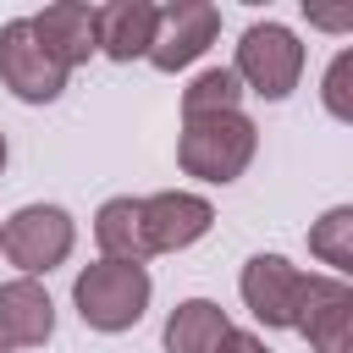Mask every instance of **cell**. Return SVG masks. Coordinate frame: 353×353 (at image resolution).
Here are the masks:
<instances>
[{
  "label": "cell",
  "mask_w": 353,
  "mask_h": 353,
  "mask_svg": "<svg viewBox=\"0 0 353 353\" xmlns=\"http://www.w3.org/2000/svg\"><path fill=\"white\" fill-rule=\"evenodd\" d=\"M149 298H154V276H149V265L94 259V265H83L77 281H72V309H77V320H83L88 331H99V336H121V331H132V325L143 320Z\"/></svg>",
  "instance_id": "1"
},
{
  "label": "cell",
  "mask_w": 353,
  "mask_h": 353,
  "mask_svg": "<svg viewBox=\"0 0 353 353\" xmlns=\"http://www.w3.org/2000/svg\"><path fill=\"white\" fill-rule=\"evenodd\" d=\"M254 154H259V127L243 110L182 121V132H176V165H182V176L210 182V188H232L254 165Z\"/></svg>",
  "instance_id": "2"
},
{
  "label": "cell",
  "mask_w": 353,
  "mask_h": 353,
  "mask_svg": "<svg viewBox=\"0 0 353 353\" xmlns=\"http://www.w3.org/2000/svg\"><path fill=\"white\" fill-rule=\"evenodd\" d=\"M303 39L287 28V22H276V17H265V22H248L243 28V39H237V55H232V77L243 83V94H259V99H270V105H281V99H292V88L303 83Z\"/></svg>",
  "instance_id": "3"
},
{
  "label": "cell",
  "mask_w": 353,
  "mask_h": 353,
  "mask_svg": "<svg viewBox=\"0 0 353 353\" xmlns=\"http://www.w3.org/2000/svg\"><path fill=\"white\" fill-rule=\"evenodd\" d=\"M77 248V221L61 204H22L0 221V254L17 265V276H50Z\"/></svg>",
  "instance_id": "4"
},
{
  "label": "cell",
  "mask_w": 353,
  "mask_h": 353,
  "mask_svg": "<svg viewBox=\"0 0 353 353\" xmlns=\"http://www.w3.org/2000/svg\"><path fill=\"white\" fill-rule=\"evenodd\" d=\"M66 77L72 72L33 39L28 17H17V22L0 28V88H11V99H22V105H55L66 94Z\"/></svg>",
  "instance_id": "5"
},
{
  "label": "cell",
  "mask_w": 353,
  "mask_h": 353,
  "mask_svg": "<svg viewBox=\"0 0 353 353\" xmlns=\"http://www.w3.org/2000/svg\"><path fill=\"white\" fill-rule=\"evenodd\" d=\"M303 276H309V270H298L287 254H254V259H243V270H237V298H243V309H248L265 331H292Z\"/></svg>",
  "instance_id": "6"
},
{
  "label": "cell",
  "mask_w": 353,
  "mask_h": 353,
  "mask_svg": "<svg viewBox=\"0 0 353 353\" xmlns=\"http://www.w3.org/2000/svg\"><path fill=\"white\" fill-rule=\"evenodd\" d=\"M292 331L309 342V353H347L353 347V287L342 276H303Z\"/></svg>",
  "instance_id": "7"
},
{
  "label": "cell",
  "mask_w": 353,
  "mask_h": 353,
  "mask_svg": "<svg viewBox=\"0 0 353 353\" xmlns=\"http://www.w3.org/2000/svg\"><path fill=\"white\" fill-rule=\"evenodd\" d=\"M215 33H221V6H210V0H171V6H160L149 66L154 72H188L215 44Z\"/></svg>",
  "instance_id": "8"
},
{
  "label": "cell",
  "mask_w": 353,
  "mask_h": 353,
  "mask_svg": "<svg viewBox=\"0 0 353 353\" xmlns=\"http://www.w3.org/2000/svg\"><path fill=\"white\" fill-rule=\"evenodd\" d=\"M143 204V237H149V254H182L193 248L199 237H210L215 226V204L193 188H160Z\"/></svg>",
  "instance_id": "9"
},
{
  "label": "cell",
  "mask_w": 353,
  "mask_h": 353,
  "mask_svg": "<svg viewBox=\"0 0 353 353\" xmlns=\"http://www.w3.org/2000/svg\"><path fill=\"white\" fill-rule=\"evenodd\" d=\"M154 22H160V6H154V0H105V6H94V39H99V55L116 61V66L149 61Z\"/></svg>",
  "instance_id": "10"
},
{
  "label": "cell",
  "mask_w": 353,
  "mask_h": 353,
  "mask_svg": "<svg viewBox=\"0 0 353 353\" xmlns=\"http://www.w3.org/2000/svg\"><path fill=\"white\" fill-rule=\"evenodd\" d=\"M55 336V298L33 276L0 281V342L6 347H44Z\"/></svg>",
  "instance_id": "11"
},
{
  "label": "cell",
  "mask_w": 353,
  "mask_h": 353,
  "mask_svg": "<svg viewBox=\"0 0 353 353\" xmlns=\"http://www.w3.org/2000/svg\"><path fill=\"white\" fill-rule=\"evenodd\" d=\"M28 28H33V39L72 72V66H83L88 55H99V39H94V6L88 0H55V6H44L39 17H28Z\"/></svg>",
  "instance_id": "12"
},
{
  "label": "cell",
  "mask_w": 353,
  "mask_h": 353,
  "mask_svg": "<svg viewBox=\"0 0 353 353\" xmlns=\"http://www.w3.org/2000/svg\"><path fill=\"white\" fill-rule=\"evenodd\" d=\"M94 243L99 259H121V265H149V237H143V204L132 193H116L94 210Z\"/></svg>",
  "instance_id": "13"
},
{
  "label": "cell",
  "mask_w": 353,
  "mask_h": 353,
  "mask_svg": "<svg viewBox=\"0 0 353 353\" xmlns=\"http://www.w3.org/2000/svg\"><path fill=\"white\" fill-rule=\"evenodd\" d=\"M226 331H232V320H226V309L215 298H182L165 314L160 342H165V353H215Z\"/></svg>",
  "instance_id": "14"
},
{
  "label": "cell",
  "mask_w": 353,
  "mask_h": 353,
  "mask_svg": "<svg viewBox=\"0 0 353 353\" xmlns=\"http://www.w3.org/2000/svg\"><path fill=\"white\" fill-rule=\"evenodd\" d=\"M226 110H243V83L232 77V66L193 72V83L182 88V121H204V116H226Z\"/></svg>",
  "instance_id": "15"
},
{
  "label": "cell",
  "mask_w": 353,
  "mask_h": 353,
  "mask_svg": "<svg viewBox=\"0 0 353 353\" xmlns=\"http://www.w3.org/2000/svg\"><path fill=\"white\" fill-rule=\"evenodd\" d=\"M309 254L320 265H331L325 276H342L347 281V270H353V204H331L309 226Z\"/></svg>",
  "instance_id": "16"
},
{
  "label": "cell",
  "mask_w": 353,
  "mask_h": 353,
  "mask_svg": "<svg viewBox=\"0 0 353 353\" xmlns=\"http://www.w3.org/2000/svg\"><path fill=\"white\" fill-rule=\"evenodd\" d=\"M320 105L331 121H353V50H336L320 77Z\"/></svg>",
  "instance_id": "17"
},
{
  "label": "cell",
  "mask_w": 353,
  "mask_h": 353,
  "mask_svg": "<svg viewBox=\"0 0 353 353\" xmlns=\"http://www.w3.org/2000/svg\"><path fill=\"white\" fill-rule=\"evenodd\" d=\"M215 353H270V347H265V336H259V331H243V325H232V331L221 336V347H215Z\"/></svg>",
  "instance_id": "18"
},
{
  "label": "cell",
  "mask_w": 353,
  "mask_h": 353,
  "mask_svg": "<svg viewBox=\"0 0 353 353\" xmlns=\"http://www.w3.org/2000/svg\"><path fill=\"white\" fill-rule=\"evenodd\" d=\"M314 28H325V33H347L353 28V6H342V11H303Z\"/></svg>",
  "instance_id": "19"
},
{
  "label": "cell",
  "mask_w": 353,
  "mask_h": 353,
  "mask_svg": "<svg viewBox=\"0 0 353 353\" xmlns=\"http://www.w3.org/2000/svg\"><path fill=\"white\" fill-rule=\"evenodd\" d=\"M6 160H11V149H6V132H0V171H6Z\"/></svg>",
  "instance_id": "20"
},
{
  "label": "cell",
  "mask_w": 353,
  "mask_h": 353,
  "mask_svg": "<svg viewBox=\"0 0 353 353\" xmlns=\"http://www.w3.org/2000/svg\"><path fill=\"white\" fill-rule=\"evenodd\" d=\"M0 353H17V347H6V342H0Z\"/></svg>",
  "instance_id": "21"
}]
</instances>
